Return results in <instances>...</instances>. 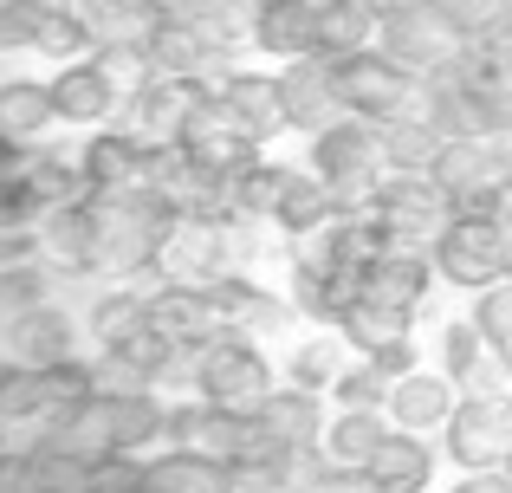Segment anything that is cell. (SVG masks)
I'll use <instances>...</instances> for the list:
<instances>
[{
    "label": "cell",
    "mask_w": 512,
    "mask_h": 493,
    "mask_svg": "<svg viewBox=\"0 0 512 493\" xmlns=\"http://www.w3.org/2000/svg\"><path fill=\"white\" fill-rule=\"evenodd\" d=\"M331 65V98H338V111L344 117H396V111H409L415 104V72H402L389 52H376V46H357V52H338V59H325Z\"/></svg>",
    "instance_id": "cell-1"
},
{
    "label": "cell",
    "mask_w": 512,
    "mask_h": 493,
    "mask_svg": "<svg viewBox=\"0 0 512 493\" xmlns=\"http://www.w3.org/2000/svg\"><path fill=\"white\" fill-rule=\"evenodd\" d=\"M175 150H182L188 169H201V176L227 182L240 163H253V137L247 124H240L234 111H227V98H214V91H195V104L182 111V124H175Z\"/></svg>",
    "instance_id": "cell-2"
},
{
    "label": "cell",
    "mask_w": 512,
    "mask_h": 493,
    "mask_svg": "<svg viewBox=\"0 0 512 493\" xmlns=\"http://www.w3.org/2000/svg\"><path fill=\"white\" fill-rule=\"evenodd\" d=\"M435 273L454 286H493L506 273V241L487 208H448L435 228Z\"/></svg>",
    "instance_id": "cell-3"
},
{
    "label": "cell",
    "mask_w": 512,
    "mask_h": 493,
    "mask_svg": "<svg viewBox=\"0 0 512 493\" xmlns=\"http://www.w3.org/2000/svg\"><path fill=\"white\" fill-rule=\"evenodd\" d=\"M376 52H389L402 72L422 78V72H441V65L461 59V39L441 26V13L428 0H396V7L376 13Z\"/></svg>",
    "instance_id": "cell-4"
},
{
    "label": "cell",
    "mask_w": 512,
    "mask_h": 493,
    "mask_svg": "<svg viewBox=\"0 0 512 493\" xmlns=\"http://www.w3.org/2000/svg\"><path fill=\"white\" fill-rule=\"evenodd\" d=\"M500 176H512V150H500L493 137H441V150L428 156V182L448 208H487Z\"/></svg>",
    "instance_id": "cell-5"
},
{
    "label": "cell",
    "mask_w": 512,
    "mask_h": 493,
    "mask_svg": "<svg viewBox=\"0 0 512 493\" xmlns=\"http://www.w3.org/2000/svg\"><path fill=\"white\" fill-rule=\"evenodd\" d=\"M312 169L331 195H357V189H376V169H383V137L376 124H318L312 130Z\"/></svg>",
    "instance_id": "cell-6"
},
{
    "label": "cell",
    "mask_w": 512,
    "mask_h": 493,
    "mask_svg": "<svg viewBox=\"0 0 512 493\" xmlns=\"http://www.w3.org/2000/svg\"><path fill=\"white\" fill-rule=\"evenodd\" d=\"M195 390L221 409H253L273 390V370H266V357L247 338H208L195 351Z\"/></svg>",
    "instance_id": "cell-7"
},
{
    "label": "cell",
    "mask_w": 512,
    "mask_h": 493,
    "mask_svg": "<svg viewBox=\"0 0 512 493\" xmlns=\"http://www.w3.org/2000/svg\"><path fill=\"white\" fill-rule=\"evenodd\" d=\"M441 429H448V455L461 461L467 474L506 468V448H512V403H506V396H474V403H454Z\"/></svg>",
    "instance_id": "cell-8"
},
{
    "label": "cell",
    "mask_w": 512,
    "mask_h": 493,
    "mask_svg": "<svg viewBox=\"0 0 512 493\" xmlns=\"http://www.w3.org/2000/svg\"><path fill=\"white\" fill-rule=\"evenodd\" d=\"M117 65L111 52H98V59H72L59 78H52V111L65 117V124H104V117L124 104V85H117Z\"/></svg>",
    "instance_id": "cell-9"
},
{
    "label": "cell",
    "mask_w": 512,
    "mask_h": 493,
    "mask_svg": "<svg viewBox=\"0 0 512 493\" xmlns=\"http://www.w3.org/2000/svg\"><path fill=\"white\" fill-rule=\"evenodd\" d=\"M279 85V111H286V130H318L338 117V98H331V65L318 52H299L286 59V72H273Z\"/></svg>",
    "instance_id": "cell-10"
},
{
    "label": "cell",
    "mask_w": 512,
    "mask_h": 493,
    "mask_svg": "<svg viewBox=\"0 0 512 493\" xmlns=\"http://www.w3.org/2000/svg\"><path fill=\"white\" fill-rule=\"evenodd\" d=\"M253 416H260V429L273 435L279 448H292V455H312V448L325 442L318 390H305V383H286V390H266L260 403H253Z\"/></svg>",
    "instance_id": "cell-11"
},
{
    "label": "cell",
    "mask_w": 512,
    "mask_h": 493,
    "mask_svg": "<svg viewBox=\"0 0 512 493\" xmlns=\"http://www.w3.org/2000/svg\"><path fill=\"white\" fill-rule=\"evenodd\" d=\"M150 325L163 331L169 351H201V344L221 331V312H214L208 286H169L150 299Z\"/></svg>",
    "instance_id": "cell-12"
},
{
    "label": "cell",
    "mask_w": 512,
    "mask_h": 493,
    "mask_svg": "<svg viewBox=\"0 0 512 493\" xmlns=\"http://www.w3.org/2000/svg\"><path fill=\"white\" fill-rule=\"evenodd\" d=\"M143 143L130 137V130H104V137L85 143V156H78V176H85L91 195H124L143 182Z\"/></svg>",
    "instance_id": "cell-13"
},
{
    "label": "cell",
    "mask_w": 512,
    "mask_h": 493,
    "mask_svg": "<svg viewBox=\"0 0 512 493\" xmlns=\"http://www.w3.org/2000/svg\"><path fill=\"white\" fill-rule=\"evenodd\" d=\"M156 266L175 286H208V279H221V234L208 221H175L156 247Z\"/></svg>",
    "instance_id": "cell-14"
},
{
    "label": "cell",
    "mask_w": 512,
    "mask_h": 493,
    "mask_svg": "<svg viewBox=\"0 0 512 493\" xmlns=\"http://www.w3.org/2000/svg\"><path fill=\"white\" fill-rule=\"evenodd\" d=\"M428 474H435V455H428L422 429H396V422L383 429V442L363 461V481L370 487H428Z\"/></svg>",
    "instance_id": "cell-15"
},
{
    "label": "cell",
    "mask_w": 512,
    "mask_h": 493,
    "mask_svg": "<svg viewBox=\"0 0 512 493\" xmlns=\"http://www.w3.org/2000/svg\"><path fill=\"white\" fill-rule=\"evenodd\" d=\"M383 409H389L396 429H441L448 409H454V383L448 377H428V370H402V377H389Z\"/></svg>",
    "instance_id": "cell-16"
},
{
    "label": "cell",
    "mask_w": 512,
    "mask_h": 493,
    "mask_svg": "<svg viewBox=\"0 0 512 493\" xmlns=\"http://www.w3.org/2000/svg\"><path fill=\"white\" fill-rule=\"evenodd\" d=\"M338 331L350 344H363V351H383V344H396L409 331V305H389L376 292H350L338 305Z\"/></svg>",
    "instance_id": "cell-17"
},
{
    "label": "cell",
    "mask_w": 512,
    "mask_h": 493,
    "mask_svg": "<svg viewBox=\"0 0 512 493\" xmlns=\"http://www.w3.org/2000/svg\"><path fill=\"white\" fill-rule=\"evenodd\" d=\"M72 318L59 312V305H26V312H13V351H20V364H59V357H72Z\"/></svg>",
    "instance_id": "cell-18"
},
{
    "label": "cell",
    "mask_w": 512,
    "mask_h": 493,
    "mask_svg": "<svg viewBox=\"0 0 512 493\" xmlns=\"http://www.w3.org/2000/svg\"><path fill=\"white\" fill-rule=\"evenodd\" d=\"M221 98H227V111L247 124V137L260 143V137H279L286 130V111H279V85L273 78H260V72H234L221 85Z\"/></svg>",
    "instance_id": "cell-19"
},
{
    "label": "cell",
    "mask_w": 512,
    "mask_h": 493,
    "mask_svg": "<svg viewBox=\"0 0 512 493\" xmlns=\"http://www.w3.org/2000/svg\"><path fill=\"white\" fill-rule=\"evenodd\" d=\"M383 429H389L383 409H338V416L325 422V442H318V448H325V461L363 474V461H370V448L383 442Z\"/></svg>",
    "instance_id": "cell-20"
},
{
    "label": "cell",
    "mask_w": 512,
    "mask_h": 493,
    "mask_svg": "<svg viewBox=\"0 0 512 493\" xmlns=\"http://www.w3.org/2000/svg\"><path fill=\"white\" fill-rule=\"evenodd\" d=\"M104 422H111V448H143L163 435V403L150 390H98Z\"/></svg>",
    "instance_id": "cell-21"
},
{
    "label": "cell",
    "mask_w": 512,
    "mask_h": 493,
    "mask_svg": "<svg viewBox=\"0 0 512 493\" xmlns=\"http://www.w3.org/2000/svg\"><path fill=\"white\" fill-rule=\"evenodd\" d=\"M208 299L214 312H221V331H253V325H286V305L266 299L260 286H247V279H208Z\"/></svg>",
    "instance_id": "cell-22"
},
{
    "label": "cell",
    "mask_w": 512,
    "mask_h": 493,
    "mask_svg": "<svg viewBox=\"0 0 512 493\" xmlns=\"http://www.w3.org/2000/svg\"><path fill=\"white\" fill-rule=\"evenodd\" d=\"M370 20H376V7H363V0H331V7H318L312 13V52L318 59H338V52L370 46Z\"/></svg>",
    "instance_id": "cell-23"
},
{
    "label": "cell",
    "mask_w": 512,
    "mask_h": 493,
    "mask_svg": "<svg viewBox=\"0 0 512 493\" xmlns=\"http://www.w3.org/2000/svg\"><path fill=\"white\" fill-rule=\"evenodd\" d=\"M331 215H338V195H331L318 176H299V169H286V189H279V202H273V221H279V228L312 234V228H325Z\"/></svg>",
    "instance_id": "cell-24"
},
{
    "label": "cell",
    "mask_w": 512,
    "mask_h": 493,
    "mask_svg": "<svg viewBox=\"0 0 512 493\" xmlns=\"http://www.w3.org/2000/svg\"><path fill=\"white\" fill-rule=\"evenodd\" d=\"M253 46L286 52V59L312 52V13L292 0H253Z\"/></svg>",
    "instance_id": "cell-25"
},
{
    "label": "cell",
    "mask_w": 512,
    "mask_h": 493,
    "mask_svg": "<svg viewBox=\"0 0 512 493\" xmlns=\"http://www.w3.org/2000/svg\"><path fill=\"white\" fill-rule=\"evenodd\" d=\"M376 137H383V163H396V169H428V156L441 150V130L409 111L376 117Z\"/></svg>",
    "instance_id": "cell-26"
},
{
    "label": "cell",
    "mask_w": 512,
    "mask_h": 493,
    "mask_svg": "<svg viewBox=\"0 0 512 493\" xmlns=\"http://www.w3.org/2000/svg\"><path fill=\"white\" fill-rule=\"evenodd\" d=\"M150 487H227V461L195 442H175L169 455L150 461Z\"/></svg>",
    "instance_id": "cell-27"
},
{
    "label": "cell",
    "mask_w": 512,
    "mask_h": 493,
    "mask_svg": "<svg viewBox=\"0 0 512 493\" xmlns=\"http://www.w3.org/2000/svg\"><path fill=\"white\" fill-rule=\"evenodd\" d=\"M85 176H78V163H65V156H39V163H26L20 176V202H39V208H65V202H85Z\"/></svg>",
    "instance_id": "cell-28"
},
{
    "label": "cell",
    "mask_w": 512,
    "mask_h": 493,
    "mask_svg": "<svg viewBox=\"0 0 512 493\" xmlns=\"http://www.w3.org/2000/svg\"><path fill=\"white\" fill-rule=\"evenodd\" d=\"M474 325H480V338H487V351L512 370V279H506V273L493 279V286H480V299H474Z\"/></svg>",
    "instance_id": "cell-29"
},
{
    "label": "cell",
    "mask_w": 512,
    "mask_h": 493,
    "mask_svg": "<svg viewBox=\"0 0 512 493\" xmlns=\"http://www.w3.org/2000/svg\"><path fill=\"white\" fill-rule=\"evenodd\" d=\"M20 481L26 487H91V461L72 455V448H59V442H46L20 461Z\"/></svg>",
    "instance_id": "cell-30"
},
{
    "label": "cell",
    "mask_w": 512,
    "mask_h": 493,
    "mask_svg": "<svg viewBox=\"0 0 512 493\" xmlns=\"http://www.w3.org/2000/svg\"><path fill=\"white\" fill-rule=\"evenodd\" d=\"M52 117H59V111H52L46 85H7V91H0V130H7V137H39Z\"/></svg>",
    "instance_id": "cell-31"
},
{
    "label": "cell",
    "mask_w": 512,
    "mask_h": 493,
    "mask_svg": "<svg viewBox=\"0 0 512 493\" xmlns=\"http://www.w3.org/2000/svg\"><path fill=\"white\" fill-rule=\"evenodd\" d=\"M33 46H46V52H85L91 46L85 7H72V0H39V33H33Z\"/></svg>",
    "instance_id": "cell-32"
},
{
    "label": "cell",
    "mask_w": 512,
    "mask_h": 493,
    "mask_svg": "<svg viewBox=\"0 0 512 493\" xmlns=\"http://www.w3.org/2000/svg\"><path fill=\"white\" fill-rule=\"evenodd\" d=\"M143 325H150V299H137V292H111V299H98V312H91V331H98L104 351L137 338Z\"/></svg>",
    "instance_id": "cell-33"
},
{
    "label": "cell",
    "mask_w": 512,
    "mask_h": 493,
    "mask_svg": "<svg viewBox=\"0 0 512 493\" xmlns=\"http://www.w3.org/2000/svg\"><path fill=\"white\" fill-rule=\"evenodd\" d=\"M428 7L441 13V26H448L461 46H474V39H487V33H493V20H500L512 0H428Z\"/></svg>",
    "instance_id": "cell-34"
},
{
    "label": "cell",
    "mask_w": 512,
    "mask_h": 493,
    "mask_svg": "<svg viewBox=\"0 0 512 493\" xmlns=\"http://www.w3.org/2000/svg\"><path fill=\"white\" fill-rule=\"evenodd\" d=\"M39 409H46L39 364H0V416H39Z\"/></svg>",
    "instance_id": "cell-35"
},
{
    "label": "cell",
    "mask_w": 512,
    "mask_h": 493,
    "mask_svg": "<svg viewBox=\"0 0 512 493\" xmlns=\"http://www.w3.org/2000/svg\"><path fill=\"white\" fill-rule=\"evenodd\" d=\"M331 396H338L344 409H383L389 396V377L376 364H344L338 377H331Z\"/></svg>",
    "instance_id": "cell-36"
},
{
    "label": "cell",
    "mask_w": 512,
    "mask_h": 493,
    "mask_svg": "<svg viewBox=\"0 0 512 493\" xmlns=\"http://www.w3.org/2000/svg\"><path fill=\"white\" fill-rule=\"evenodd\" d=\"M39 383H46V409H59V403H78V396L98 390V370L78 364V357H59V364H39Z\"/></svg>",
    "instance_id": "cell-37"
},
{
    "label": "cell",
    "mask_w": 512,
    "mask_h": 493,
    "mask_svg": "<svg viewBox=\"0 0 512 493\" xmlns=\"http://www.w3.org/2000/svg\"><path fill=\"white\" fill-rule=\"evenodd\" d=\"M441 344H448V383H467V377L480 370V357H487V338H480L474 318H454Z\"/></svg>",
    "instance_id": "cell-38"
},
{
    "label": "cell",
    "mask_w": 512,
    "mask_h": 493,
    "mask_svg": "<svg viewBox=\"0 0 512 493\" xmlns=\"http://www.w3.org/2000/svg\"><path fill=\"white\" fill-rule=\"evenodd\" d=\"M91 487H150V461H137V448H104L91 455Z\"/></svg>",
    "instance_id": "cell-39"
},
{
    "label": "cell",
    "mask_w": 512,
    "mask_h": 493,
    "mask_svg": "<svg viewBox=\"0 0 512 493\" xmlns=\"http://www.w3.org/2000/svg\"><path fill=\"white\" fill-rule=\"evenodd\" d=\"M344 370V357H338V344H305L299 357H292V383H305V390H331V377Z\"/></svg>",
    "instance_id": "cell-40"
},
{
    "label": "cell",
    "mask_w": 512,
    "mask_h": 493,
    "mask_svg": "<svg viewBox=\"0 0 512 493\" xmlns=\"http://www.w3.org/2000/svg\"><path fill=\"white\" fill-rule=\"evenodd\" d=\"M39 0H0V46H33Z\"/></svg>",
    "instance_id": "cell-41"
},
{
    "label": "cell",
    "mask_w": 512,
    "mask_h": 493,
    "mask_svg": "<svg viewBox=\"0 0 512 493\" xmlns=\"http://www.w3.org/2000/svg\"><path fill=\"white\" fill-rule=\"evenodd\" d=\"M26 305H39V273H33V266L0 273V312H26Z\"/></svg>",
    "instance_id": "cell-42"
},
{
    "label": "cell",
    "mask_w": 512,
    "mask_h": 493,
    "mask_svg": "<svg viewBox=\"0 0 512 493\" xmlns=\"http://www.w3.org/2000/svg\"><path fill=\"white\" fill-rule=\"evenodd\" d=\"M487 215H493V228H500V241L512 247V176H500V189L487 195Z\"/></svg>",
    "instance_id": "cell-43"
},
{
    "label": "cell",
    "mask_w": 512,
    "mask_h": 493,
    "mask_svg": "<svg viewBox=\"0 0 512 493\" xmlns=\"http://www.w3.org/2000/svg\"><path fill=\"white\" fill-rule=\"evenodd\" d=\"M20 176H26V163H20L13 150H0V208L20 202Z\"/></svg>",
    "instance_id": "cell-44"
},
{
    "label": "cell",
    "mask_w": 512,
    "mask_h": 493,
    "mask_svg": "<svg viewBox=\"0 0 512 493\" xmlns=\"http://www.w3.org/2000/svg\"><path fill=\"white\" fill-rule=\"evenodd\" d=\"M292 7H305V13H318V7H331V0H292Z\"/></svg>",
    "instance_id": "cell-45"
},
{
    "label": "cell",
    "mask_w": 512,
    "mask_h": 493,
    "mask_svg": "<svg viewBox=\"0 0 512 493\" xmlns=\"http://www.w3.org/2000/svg\"><path fill=\"white\" fill-rule=\"evenodd\" d=\"M363 7H376V13H383V7H396V0H363Z\"/></svg>",
    "instance_id": "cell-46"
},
{
    "label": "cell",
    "mask_w": 512,
    "mask_h": 493,
    "mask_svg": "<svg viewBox=\"0 0 512 493\" xmlns=\"http://www.w3.org/2000/svg\"><path fill=\"white\" fill-rule=\"evenodd\" d=\"M506 279H512V247H506Z\"/></svg>",
    "instance_id": "cell-47"
},
{
    "label": "cell",
    "mask_w": 512,
    "mask_h": 493,
    "mask_svg": "<svg viewBox=\"0 0 512 493\" xmlns=\"http://www.w3.org/2000/svg\"><path fill=\"white\" fill-rule=\"evenodd\" d=\"M506 474H512V448H506Z\"/></svg>",
    "instance_id": "cell-48"
}]
</instances>
